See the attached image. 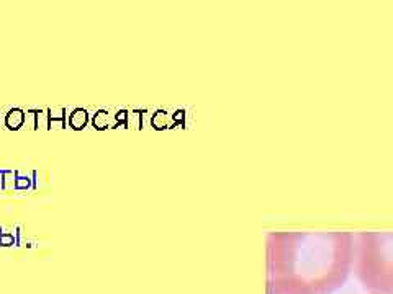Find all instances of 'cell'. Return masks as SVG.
<instances>
[{
    "label": "cell",
    "instance_id": "4fadbf2b",
    "mask_svg": "<svg viewBox=\"0 0 393 294\" xmlns=\"http://www.w3.org/2000/svg\"><path fill=\"white\" fill-rule=\"evenodd\" d=\"M25 124L30 129H36V110H28L25 115Z\"/></svg>",
    "mask_w": 393,
    "mask_h": 294
},
{
    "label": "cell",
    "instance_id": "ba28073f",
    "mask_svg": "<svg viewBox=\"0 0 393 294\" xmlns=\"http://www.w3.org/2000/svg\"><path fill=\"white\" fill-rule=\"evenodd\" d=\"M48 119L49 123L51 121H66V108H63V106H59V108H48Z\"/></svg>",
    "mask_w": 393,
    "mask_h": 294
},
{
    "label": "cell",
    "instance_id": "52a82bcc",
    "mask_svg": "<svg viewBox=\"0 0 393 294\" xmlns=\"http://www.w3.org/2000/svg\"><path fill=\"white\" fill-rule=\"evenodd\" d=\"M17 175H18L17 170H2V178H3L2 190L15 188V180H17Z\"/></svg>",
    "mask_w": 393,
    "mask_h": 294
},
{
    "label": "cell",
    "instance_id": "7a4b0ae2",
    "mask_svg": "<svg viewBox=\"0 0 393 294\" xmlns=\"http://www.w3.org/2000/svg\"><path fill=\"white\" fill-rule=\"evenodd\" d=\"M352 268L369 294H393V232L362 231L354 234Z\"/></svg>",
    "mask_w": 393,
    "mask_h": 294
},
{
    "label": "cell",
    "instance_id": "5bb4252c",
    "mask_svg": "<svg viewBox=\"0 0 393 294\" xmlns=\"http://www.w3.org/2000/svg\"><path fill=\"white\" fill-rule=\"evenodd\" d=\"M152 123H154V126H157V128H162V126L166 124V116H164V113H156L154 119H152Z\"/></svg>",
    "mask_w": 393,
    "mask_h": 294
},
{
    "label": "cell",
    "instance_id": "9a60e30c",
    "mask_svg": "<svg viewBox=\"0 0 393 294\" xmlns=\"http://www.w3.org/2000/svg\"><path fill=\"white\" fill-rule=\"evenodd\" d=\"M3 186V178H2V170H0V190H2Z\"/></svg>",
    "mask_w": 393,
    "mask_h": 294
},
{
    "label": "cell",
    "instance_id": "6da1fadb",
    "mask_svg": "<svg viewBox=\"0 0 393 294\" xmlns=\"http://www.w3.org/2000/svg\"><path fill=\"white\" fill-rule=\"evenodd\" d=\"M267 280L306 294H333L354 265V234L348 231H275L265 237Z\"/></svg>",
    "mask_w": 393,
    "mask_h": 294
},
{
    "label": "cell",
    "instance_id": "30bf717a",
    "mask_svg": "<svg viewBox=\"0 0 393 294\" xmlns=\"http://www.w3.org/2000/svg\"><path fill=\"white\" fill-rule=\"evenodd\" d=\"M49 119H48V110H36V129L44 128L48 129Z\"/></svg>",
    "mask_w": 393,
    "mask_h": 294
},
{
    "label": "cell",
    "instance_id": "3957f363",
    "mask_svg": "<svg viewBox=\"0 0 393 294\" xmlns=\"http://www.w3.org/2000/svg\"><path fill=\"white\" fill-rule=\"evenodd\" d=\"M89 119H90V116H89L87 110L75 108V110H72V113L69 115L68 124H69V128H72L74 131H80L89 124Z\"/></svg>",
    "mask_w": 393,
    "mask_h": 294
},
{
    "label": "cell",
    "instance_id": "8992f818",
    "mask_svg": "<svg viewBox=\"0 0 393 294\" xmlns=\"http://www.w3.org/2000/svg\"><path fill=\"white\" fill-rule=\"evenodd\" d=\"M92 126L97 131H104L107 128H110V115L107 110H99L95 111V115L92 116Z\"/></svg>",
    "mask_w": 393,
    "mask_h": 294
},
{
    "label": "cell",
    "instance_id": "5b68a950",
    "mask_svg": "<svg viewBox=\"0 0 393 294\" xmlns=\"http://www.w3.org/2000/svg\"><path fill=\"white\" fill-rule=\"evenodd\" d=\"M267 294H306V293L292 285H287V283L267 280Z\"/></svg>",
    "mask_w": 393,
    "mask_h": 294
},
{
    "label": "cell",
    "instance_id": "277c9868",
    "mask_svg": "<svg viewBox=\"0 0 393 294\" xmlns=\"http://www.w3.org/2000/svg\"><path fill=\"white\" fill-rule=\"evenodd\" d=\"M25 111L22 108H10L5 115V126L12 131H18L25 126Z\"/></svg>",
    "mask_w": 393,
    "mask_h": 294
},
{
    "label": "cell",
    "instance_id": "9c48e42d",
    "mask_svg": "<svg viewBox=\"0 0 393 294\" xmlns=\"http://www.w3.org/2000/svg\"><path fill=\"white\" fill-rule=\"evenodd\" d=\"M33 186V180L30 176L25 175H17V180H15V190H28Z\"/></svg>",
    "mask_w": 393,
    "mask_h": 294
},
{
    "label": "cell",
    "instance_id": "8fae6325",
    "mask_svg": "<svg viewBox=\"0 0 393 294\" xmlns=\"http://www.w3.org/2000/svg\"><path fill=\"white\" fill-rule=\"evenodd\" d=\"M10 245H17L15 235L10 234V232H2V231H0V247H10Z\"/></svg>",
    "mask_w": 393,
    "mask_h": 294
},
{
    "label": "cell",
    "instance_id": "7c38bea8",
    "mask_svg": "<svg viewBox=\"0 0 393 294\" xmlns=\"http://www.w3.org/2000/svg\"><path fill=\"white\" fill-rule=\"evenodd\" d=\"M120 124L128 126V111H126V110H120V111H116L113 128H118Z\"/></svg>",
    "mask_w": 393,
    "mask_h": 294
}]
</instances>
